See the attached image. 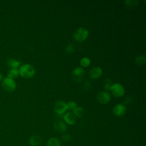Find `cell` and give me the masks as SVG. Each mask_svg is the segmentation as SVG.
Masks as SVG:
<instances>
[{"label":"cell","mask_w":146,"mask_h":146,"mask_svg":"<svg viewBox=\"0 0 146 146\" xmlns=\"http://www.w3.org/2000/svg\"><path fill=\"white\" fill-rule=\"evenodd\" d=\"M19 75L26 79H30L33 78L35 74V70L34 67L29 64H22L19 69Z\"/></svg>","instance_id":"obj_1"},{"label":"cell","mask_w":146,"mask_h":146,"mask_svg":"<svg viewBox=\"0 0 146 146\" xmlns=\"http://www.w3.org/2000/svg\"><path fill=\"white\" fill-rule=\"evenodd\" d=\"M1 86L5 91L8 92H12L16 89L17 84L14 79L6 76L3 78L2 80Z\"/></svg>","instance_id":"obj_2"},{"label":"cell","mask_w":146,"mask_h":146,"mask_svg":"<svg viewBox=\"0 0 146 146\" xmlns=\"http://www.w3.org/2000/svg\"><path fill=\"white\" fill-rule=\"evenodd\" d=\"M88 31L84 27H79L76 29L73 34V38L75 40L78 42L84 41L88 36Z\"/></svg>","instance_id":"obj_3"},{"label":"cell","mask_w":146,"mask_h":146,"mask_svg":"<svg viewBox=\"0 0 146 146\" xmlns=\"http://www.w3.org/2000/svg\"><path fill=\"white\" fill-rule=\"evenodd\" d=\"M110 90L111 91L113 95L116 98H120L123 96L125 93L124 87L120 83H116L113 84Z\"/></svg>","instance_id":"obj_4"},{"label":"cell","mask_w":146,"mask_h":146,"mask_svg":"<svg viewBox=\"0 0 146 146\" xmlns=\"http://www.w3.org/2000/svg\"><path fill=\"white\" fill-rule=\"evenodd\" d=\"M85 71L82 67H78L75 68L72 72V76L74 80L77 82L82 81L84 76Z\"/></svg>","instance_id":"obj_5"},{"label":"cell","mask_w":146,"mask_h":146,"mask_svg":"<svg viewBox=\"0 0 146 146\" xmlns=\"http://www.w3.org/2000/svg\"><path fill=\"white\" fill-rule=\"evenodd\" d=\"M67 110V103L62 100L57 101L54 104V110L58 115H62Z\"/></svg>","instance_id":"obj_6"},{"label":"cell","mask_w":146,"mask_h":146,"mask_svg":"<svg viewBox=\"0 0 146 146\" xmlns=\"http://www.w3.org/2000/svg\"><path fill=\"white\" fill-rule=\"evenodd\" d=\"M126 107L123 104H116L112 110V112L114 115L117 117H121L124 116L126 113Z\"/></svg>","instance_id":"obj_7"},{"label":"cell","mask_w":146,"mask_h":146,"mask_svg":"<svg viewBox=\"0 0 146 146\" xmlns=\"http://www.w3.org/2000/svg\"><path fill=\"white\" fill-rule=\"evenodd\" d=\"M111 96L108 92L102 91L98 94L97 96V100L100 104H106L110 102Z\"/></svg>","instance_id":"obj_8"},{"label":"cell","mask_w":146,"mask_h":146,"mask_svg":"<svg viewBox=\"0 0 146 146\" xmlns=\"http://www.w3.org/2000/svg\"><path fill=\"white\" fill-rule=\"evenodd\" d=\"M103 73L102 68L99 67H92L89 72V76L92 79H96L99 78Z\"/></svg>","instance_id":"obj_9"},{"label":"cell","mask_w":146,"mask_h":146,"mask_svg":"<svg viewBox=\"0 0 146 146\" xmlns=\"http://www.w3.org/2000/svg\"><path fill=\"white\" fill-rule=\"evenodd\" d=\"M63 117L65 122L68 125H73L76 122V116L72 112H67L65 113Z\"/></svg>","instance_id":"obj_10"},{"label":"cell","mask_w":146,"mask_h":146,"mask_svg":"<svg viewBox=\"0 0 146 146\" xmlns=\"http://www.w3.org/2000/svg\"><path fill=\"white\" fill-rule=\"evenodd\" d=\"M53 126L56 131L60 132H64L67 129V127L66 124L64 122L61 121H55L54 123Z\"/></svg>","instance_id":"obj_11"},{"label":"cell","mask_w":146,"mask_h":146,"mask_svg":"<svg viewBox=\"0 0 146 146\" xmlns=\"http://www.w3.org/2000/svg\"><path fill=\"white\" fill-rule=\"evenodd\" d=\"M42 142V137L38 135H33L29 140V143L31 146H38Z\"/></svg>","instance_id":"obj_12"},{"label":"cell","mask_w":146,"mask_h":146,"mask_svg":"<svg viewBox=\"0 0 146 146\" xmlns=\"http://www.w3.org/2000/svg\"><path fill=\"white\" fill-rule=\"evenodd\" d=\"M6 63L10 68H17L20 66L21 62L18 60L10 58L7 60Z\"/></svg>","instance_id":"obj_13"},{"label":"cell","mask_w":146,"mask_h":146,"mask_svg":"<svg viewBox=\"0 0 146 146\" xmlns=\"http://www.w3.org/2000/svg\"><path fill=\"white\" fill-rule=\"evenodd\" d=\"M7 77L12 79H15L19 75V70L18 68H10L7 72Z\"/></svg>","instance_id":"obj_14"},{"label":"cell","mask_w":146,"mask_h":146,"mask_svg":"<svg viewBox=\"0 0 146 146\" xmlns=\"http://www.w3.org/2000/svg\"><path fill=\"white\" fill-rule=\"evenodd\" d=\"M46 146H60V142L56 137H51L47 141Z\"/></svg>","instance_id":"obj_15"},{"label":"cell","mask_w":146,"mask_h":146,"mask_svg":"<svg viewBox=\"0 0 146 146\" xmlns=\"http://www.w3.org/2000/svg\"><path fill=\"white\" fill-rule=\"evenodd\" d=\"M145 60H146L145 56L144 55H140V56H137V58H136L135 63L139 66L144 65L145 64Z\"/></svg>","instance_id":"obj_16"},{"label":"cell","mask_w":146,"mask_h":146,"mask_svg":"<svg viewBox=\"0 0 146 146\" xmlns=\"http://www.w3.org/2000/svg\"><path fill=\"white\" fill-rule=\"evenodd\" d=\"M80 65L83 67H87L89 66L91 64V60L90 58L87 57H84L83 58L80 62Z\"/></svg>","instance_id":"obj_17"},{"label":"cell","mask_w":146,"mask_h":146,"mask_svg":"<svg viewBox=\"0 0 146 146\" xmlns=\"http://www.w3.org/2000/svg\"><path fill=\"white\" fill-rule=\"evenodd\" d=\"M74 114L76 117H81L83 113H84V110L83 109V108L80 107H77L74 110Z\"/></svg>","instance_id":"obj_18"},{"label":"cell","mask_w":146,"mask_h":146,"mask_svg":"<svg viewBox=\"0 0 146 146\" xmlns=\"http://www.w3.org/2000/svg\"><path fill=\"white\" fill-rule=\"evenodd\" d=\"M77 107V104L75 102H69L68 103H67V110H70V111H74V110Z\"/></svg>","instance_id":"obj_19"},{"label":"cell","mask_w":146,"mask_h":146,"mask_svg":"<svg viewBox=\"0 0 146 146\" xmlns=\"http://www.w3.org/2000/svg\"><path fill=\"white\" fill-rule=\"evenodd\" d=\"M65 51L67 54H71L72 53H73L74 51V44L71 43L68 44L65 48Z\"/></svg>","instance_id":"obj_20"},{"label":"cell","mask_w":146,"mask_h":146,"mask_svg":"<svg viewBox=\"0 0 146 146\" xmlns=\"http://www.w3.org/2000/svg\"><path fill=\"white\" fill-rule=\"evenodd\" d=\"M112 82L111 80L110 79H107L104 82V88L106 90H108L110 89L111 86H112Z\"/></svg>","instance_id":"obj_21"},{"label":"cell","mask_w":146,"mask_h":146,"mask_svg":"<svg viewBox=\"0 0 146 146\" xmlns=\"http://www.w3.org/2000/svg\"><path fill=\"white\" fill-rule=\"evenodd\" d=\"M63 141H70L71 139H72V137L70 135V134H63L62 137H61Z\"/></svg>","instance_id":"obj_22"},{"label":"cell","mask_w":146,"mask_h":146,"mask_svg":"<svg viewBox=\"0 0 146 146\" xmlns=\"http://www.w3.org/2000/svg\"><path fill=\"white\" fill-rule=\"evenodd\" d=\"M91 87V84L89 83V82H86L83 85V88L86 91H88Z\"/></svg>","instance_id":"obj_23"},{"label":"cell","mask_w":146,"mask_h":146,"mask_svg":"<svg viewBox=\"0 0 146 146\" xmlns=\"http://www.w3.org/2000/svg\"><path fill=\"white\" fill-rule=\"evenodd\" d=\"M3 75H2L1 73H0V82H2V80H3Z\"/></svg>","instance_id":"obj_24"}]
</instances>
